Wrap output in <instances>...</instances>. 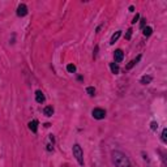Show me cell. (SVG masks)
Wrapping results in <instances>:
<instances>
[{"instance_id":"obj_19","label":"cell","mask_w":167,"mask_h":167,"mask_svg":"<svg viewBox=\"0 0 167 167\" xmlns=\"http://www.w3.org/2000/svg\"><path fill=\"white\" fill-rule=\"evenodd\" d=\"M132 32H133L132 29H128V30H127V34H125V39H128V41H129V39H130V37H132Z\"/></svg>"},{"instance_id":"obj_13","label":"cell","mask_w":167,"mask_h":167,"mask_svg":"<svg viewBox=\"0 0 167 167\" xmlns=\"http://www.w3.org/2000/svg\"><path fill=\"white\" fill-rule=\"evenodd\" d=\"M120 35H121V32H120V30H118V32L115 33V34H112V37H111V39H110V43H111V44H114L115 42H116L118 39L120 38Z\"/></svg>"},{"instance_id":"obj_23","label":"cell","mask_w":167,"mask_h":167,"mask_svg":"<svg viewBox=\"0 0 167 167\" xmlns=\"http://www.w3.org/2000/svg\"><path fill=\"white\" fill-rule=\"evenodd\" d=\"M129 11L133 12V11H135V7H133V5H130V7H129Z\"/></svg>"},{"instance_id":"obj_4","label":"cell","mask_w":167,"mask_h":167,"mask_svg":"<svg viewBox=\"0 0 167 167\" xmlns=\"http://www.w3.org/2000/svg\"><path fill=\"white\" fill-rule=\"evenodd\" d=\"M28 14V7L25 4H20L17 8V16L19 17H25Z\"/></svg>"},{"instance_id":"obj_11","label":"cell","mask_w":167,"mask_h":167,"mask_svg":"<svg viewBox=\"0 0 167 167\" xmlns=\"http://www.w3.org/2000/svg\"><path fill=\"white\" fill-rule=\"evenodd\" d=\"M43 114L46 115V116H48V118L52 116V115H54V107H52V106H46V107L43 108Z\"/></svg>"},{"instance_id":"obj_6","label":"cell","mask_w":167,"mask_h":167,"mask_svg":"<svg viewBox=\"0 0 167 167\" xmlns=\"http://www.w3.org/2000/svg\"><path fill=\"white\" fill-rule=\"evenodd\" d=\"M140 60H141V55H137V57H136V59L130 60V62H129V64H127V65H125V69H127V71H129V69H132L133 67H135V65H136V64H137V63L140 62Z\"/></svg>"},{"instance_id":"obj_18","label":"cell","mask_w":167,"mask_h":167,"mask_svg":"<svg viewBox=\"0 0 167 167\" xmlns=\"http://www.w3.org/2000/svg\"><path fill=\"white\" fill-rule=\"evenodd\" d=\"M150 128H151V130H157L158 129V123H157V121H151Z\"/></svg>"},{"instance_id":"obj_10","label":"cell","mask_w":167,"mask_h":167,"mask_svg":"<svg viewBox=\"0 0 167 167\" xmlns=\"http://www.w3.org/2000/svg\"><path fill=\"white\" fill-rule=\"evenodd\" d=\"M151 81H153V77H151V76H149V75H145V76H142V77H141L140 82H141L142 85H148V84H150Z\"/></svg>"},{"instance_id":"obj_8","label":"cell","mask_w":167,"mask_h":167,"mask_svg":"<svg viewBox=\"0 0 167 167\" xmlns=\"http://www.w3.org/2000/svg\"><path fill=\"white\" fill-rule=\"evenodd\" d=\"M35 101L38 103H43L46 101V97H44V94L42 93L41 90H37V92H35Z\"/></svg>"},{"instance_id":"obj_14","label":"cell","mask_w":167,"mask_h":167,"mask_svg":"<svg viewBox=\"0 0 167 167\" xmlns=\"http://www.w3.org/2000/svg\"><path fill=\"white\" fill-rule=\"evenodd\" d=\"M142 33H144L145 37H150L151 33H153V29H151L150 26H146V28H144V32H142Z\"/></svg>"},{"instance_id":"obj_9","label":"cell","mask_w":167,"mask_h":167,"mask_svg":"<svg viewBox=\"0 0 167 167\" xmlns=\"http://www.w3.org/2000/svg\"><path fill=\"white\" fill-rule=\"evenodd\" d=\"M28 127H29V129L32 130L33 133H37V130H38V120H32L28 124Z\"/></svg>"},{"instance_id":"obj_7","label":"cell","mask_w":167,"mask_h":167,"mask_svg":"<svg viewBox=\"0 0 167 167\" xmlns=\"http://www.w3.org/2000/svg\"><path fill=\"white\" fill-rule=\"evenodd\" d=\"M46 150L47 151L54 150V135H48V142L46 144Z\"/></svg>"},{"instance_id":"obj_22","label":"cell","mask_w":167,"mask_h":167,"mask_svg":"<svg viewBox=\"0 0 167 167\" xmlns=\"http://www.w3.org/2000/svg\"><path fill=\"white\" fill-rule=\"evenodd\" d=\"M98 46H95V48H94V59H95V57H97V52H98Z\"/></svg>"},{"instance_id":"obj_5","label":"cell","mask_w":167,"mask_h":167,"mask_svg":"<svg viewBox=\"0 0 167 167\" xmlns=\"http://www.w3.org/2000/svg\"><path fill=\"white\" fill-rule=\"evenodd\" d=\"M114 59H115V62H116V64L118 63H120V62H123V59H124V52L121 50H115V52H114Z\"/></svg>"},{"instance_id":"obj_1","label":"cell","mask_w":167,"mask_h":167,"mask_svg":"<svg viewBox=\"0 0 167 167\" xmlns=\"http://www.w3.org/2000/svg\"><path fill=\"white\" fill-rule=\"evenodd\" d=\"M111 159H112V163H114L116 167H132L128 157H127L124 153H121V151H118V150L112 151Z\"/></svg>"},{"instance_id":"obj_2","label":"cell","mask_w":167,"mask_h":167,"mask_svg":"<svg viewBox=\"0 0 167 167\" xmlns=\"http://www.w3.org/2000/svg\"><path fill=\"white\" fill-rule=\"evenodd\" d=\"M72 151H73V157L77 159L78 165L80 166H84V151L81 146L78 144H75L73 148H72Z\"/></svg>"},{"instance_id":"obj_17","label":"cell","mask_w":167,"mask_h":167,"mask_svg":"<svg viewBox=\"0 0 167 167\" xmlns=\"http://www.w3.org/2000/svg\"><path fill=\"white\" fill-rule=\"evenodd\" d=\"M162 142H165V144L167 142V129L166 128L162 130Z\"/></svg>"},{"instance_id":"obj_15","label":"cell","mask_w":167,"mask_h":167,"mask_svg":"<svg viewBox=\"0 0 167 167\" xmlns=\"http://www.w3.org/2000/svg\"><path fill=\"white\" fill-rule=\"evenodd\" d=\"M86 93L89 94L90 97H94L95 95V89H94L93 86H89V87H86Z\"/></svg>"},{"instance_id":"obj_20","label":"cell","mask_w":167,"mask_h":167,"mask_svg":"<svg viewBox=\"0 0 167 167\" xmlns=\"http://www.w3.org/2000/svg\"><path fill=\"white\" fill-rule=\"evenodd\" d=\"M145 25H146V19H141V24H140V28L144 29Z\"/></svg>"},{"instance_id":"obj_12","label":"cell","mask_w":167,"mask_h":167,"mask_svg":"<svg viewBox=\"0 0 167 167\" xmlns=\"http://www.w3.org/2000/svg\"><path fill=\"white\" fill-rule=\"evenodd\" d=\"M110 68H111V72L114 75H118L120 72V68H119V65H118L116 63H110Z\"/></svg>"},{"instance_id":"obj_16","label":"cell","mask_w":167,"mask_h":167,"mask_svg":"<svg viewBox=\"0 0 167 167\" xmlns=\"http://www.w3.org/2000/svg\"><path fill=\"white\" fill-rule=\"evenodd\" d=\"M67 71H68L69 73H75L76 72V65L75 64H68L67 65Z\"/></svg>"},{"instance_id":"obj_3","label":"cell","mask_w":167,"mask_h":167,"mask_svg":"<svg viewBox=\"0 0 167 167\" xmlns=\"http://www.w3.org/2000/svg\"><path fill=\"white\" fill-rule=\"evenodd\" d=\"M92 115L94 119L97 120H102L106 118V111L103 110V108H94V110L92 111Z\"/></svg>"},{"instance_id":"obj_21","label":"cell","mask_w":167,"mask_h":167,"mask_svg":"<svg viewBox=\"0 0 167 167\" xmlns=\"http://www.w3.org/2000/svg\"><path fill=\"white\" fill-rule=\"evenodd\" d=\"M138 19H140V14L138 13H136V16L133 17V20H132V24H136L138 21Z\"/></svg>"}]
</instances>
